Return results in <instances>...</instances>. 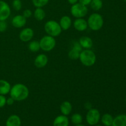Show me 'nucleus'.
<instances>
[{"label": "nucleus", "instance_id": "f257e3e1", "mask_svg": "<svg viewBox=\"0 0 126 126\" xmlns=\"http://www.w3.org/2000/svg\"><path fill=\"white\" fill-rule=\"evenodd\" d=\"M9 94L10 97L15 101L21 102L28 98L30 91L27 86L22 83H17L11 86Z\"/></svg>", "mask_w": 126, "mask_h": 126}, {"label": "nucleus", "instance_id": "f03ea898", "mask_svg": "<svg viewBox=\"0 0 126 126\" xmlns=\"http://www.w3.org/2000/svg\"><path fill=\"white\" fill-rule=\"evenodd\" d=\"M80 62L85 66H92L95 63L97 57L93 50L90 49H82L79 55Z\"/></svg>", "mask_w": 126, "mask_h": 126}, {"label": "nucleus", "instance_id": "7ed1b4c3", "mask_svg": "<svg viewBox=\"0 0 126 126\" xmlns=\"http://www.w3.org/2000/svg\"><path fill=\"white\" fill-rule=\"evenodd\" d=\"M87 22L89 28L95 32L102 29L104 24V20L102 15L96 12L89 16Z\"/></svg>", "mask_w": 126, "mask_h": 126}, {"label": "nucleus", "instance_id": "20e7f679", "mask_svg": "<svg viewBox=\"0 0 126 126\" xmlns=\"http://www.w3.org/2000/svg\"><path fill=\"white\" fill-rule=\"evenodd\" d=\"M44 28V31L47 35L51 36L54 38L59 36L62 32L59 22L53 20H50L46 22Z\"/></svg>", "mask_w": 126, "mask_h": 126}, {"label": "nucleus", "instance_id": "39448f33", "mask_svg": "<svg viewBox=\"0 0 126 126\" xmlns=\"http://www.w3.org/2000/svg\"><path fill=\"white\" fill-rule=\"evenodd\" d=\"M39 42L40 49L44 52L51 51L56 46V40L54 37L49 35L43 36Z\"/></svg>", "mask_w": 126, "mask_h": 126}, {"label": "nucleus", "instance_id": "423d86ee", "mask_svg": "<svg viewBox=\"0 0 126 126\" xmlns=\"http://www.w3.org/2000/svg\"><path fill=\"white\" fill-rule=\"evenodd\" d=\"M70 13L75 18H84L88 13L87 6L81 4L79 2L71 5L70 8Z\"/></svg>", "mask_w": 126, "mask_h": 126}, {"label": "nucleus", "instance_id": "0eeeda50", "mask_svg": "<svg viewBox=\"0 0 126 126\" xmlns=\"http://www.w3.org/2000/svg\"><path fill=\"white\" fill-rule=\"evenodd\" d=\"M101 115L99 111L96 108H91L86 115V120L87 124L90 126H94L97 125L100 121Z\"/></svg>", "mask_w": 126, "mask_h": 126}, {"label": "nucleus", "instance_id": "6e6552de", "mask_svg": "<svg viewBox=\"0 0 126 126\" xmlns=\"http://www.w3.org/2000/svg\"><path fill=\"white\" fill-rule=\"evenodd\" d=\"M11 14V9L8 4L0 0V20H6Z\"/></svg>", "mask_w": 126, "mask_h": 126}, {"label": "nucleus", "instance_id": "1a4fd4ad", "mask_svg": "<svg viewBox=\"0 0 126 126\" xmlns=\"http://www.w3.org/2000/svg\"><path fill=\"white\" fill-rule=\"evenodd\" d=\"M82 49H82V47H81V46L80 45L79 42H75V43H73V47L70 50L68 54V57L70 58L71 60H78V59H79V58L80 53L82 51Z\"/></svg>", "mask_w": 126, "mask_h": 126}, {"label": "nucleus", "instance_id": "9d476101", "mask_svg": "<svg viewBox=\"0 0 126 126\" xmlns=\"http://www.w3.org/2000/svg\"><path fill=\"white\" fill-rule=\"evenodd\" d=\"M34 36V31L31 28H25L19 33V39L22 42H29Z\"/></svg>", "mask_w": 126, "mask_h": 126}, {"label": "nucleus", "instance_id": "9b49d317", "mask_svg": "<svg viewBox=\"0 0 126 126\" xmlns=\"http://www.w3.org/2000/svg\"><path fill=\"white\" fill-rule=\"evenodd\" d=\"M48 57L44 54H40L36 57L34 60V66L38 68H43L48 63Z\"/></svg>", "mask_w": 126, "mask_h": 126}, {"label": "nucleus", "instance_id": "f8f14e48", "mask_svg": "<svg viewBox=\"0 0 126 126\" xmlns=\"http://www.w3.org/2000/svg\"><path fill=\"white\" fill-rule=\"evenodd\" d=\"M11 23L16 28H23L27 23V18L23 15H16L12 18Z\"/></svg>", "mask_w": 126, "mask_h": 126}, {"label": "nucleus", "instance_id": "ddd939ff", "mask_svg": "<svg viewBox=\"0 0 126 126\" xmlns=\"http://www.w3.org/2000/svg\"><path fill=\"white\" fill-rule=\"evenodd\" d=\"M73 27L78 32H84L88 28L87 20L83 18H78L73 22Z\"/></svg>", "mask_w": 126, "mask_h": 126}, {"label": "nucleus", "instance_id": "4468645a", "mask_svg": "<svg viewBox=\"0 0 126 126\" xmlns=\"http://www.w3.org/2000/svg\"><path fill=\"white\" fill-rule=\"evenodd\" d=\"M59 23L62 30L66 31L70 29V27L72 25V20H71V17L69 16H64L61 17Z\"/></svg>", "mask_w": 126, "mask_h": 126}, {"label": "nucleus", "instance_id": "2eb2a0df", "mask_svg": "<svg viewBox=\"0 0 126 126\" xmlns=\"http://www.w3.org/2000/svg\"><path fill=\"white\" fill-rule=\"evenodd\" d=\"M21 119L17 114L9 116L6 121V126H21Z\"/></svg>", "mask_w": 126, "mask_h": 126}, {"label": "nucleus", "instance_id": "dca6fc26", "mask_svg": "<svg viewBox=\"0 0 126 126\" xmlns=\"http://www.w3.org/2000/svg\"><path fill=\"white\" fill-rule=\"evenodd\" d=\"M69 119L66 116L59 115L54 119L53 121V126H68Z\"/></svg>", "mask_w": 126, "mask_h": 126}, {"label": "nucleus", "instance_id": "f3484780", "mask_svg": "<svg viewBox=\"0 0 126 126\" xmlns=\"http://www.w3.org/2000/svg\"><path fill=\"white\" fill-rule=\"evenodd\" d=\"M60 110L62 114L68 116L69 114H71L73 110L72 104L68 101H65L60 105Z\"/></svg>", "mask_w": 126, "mask_h": 126}, {"label": "nucleus", "instance_id": "a211bd4d", "mask_svg": "<svg viewBox=\"0 0 126 126\" xmlns=\"http://www.w3.org/2000/svg\"><path fill=\"white\" fill-rule=\"evenodd\" d=\"M78 42L83 49H90L93 46V41L89 36L81 37Z\"/></svg>", "mask_w": 126, "mask_h": 126}, {"label": "nucleus", "instance_id": "6ab92c4d", "mask_svg": "<svg viewBox=\"0 0 126 126\" xmlns=\"http://www.w3.org/2000/svg\"><path fill=\"white\" fill-rule=\"evenodd\" d=\"M11 86L9 82L4 79H0V95H6L9 94Z\"/></svg>", "mask_w": 126, "mask_h": 126}, {"label": "nucleus", "instance_id": "aec40b11", "mask_svg": "<svg viewBox=\"0 0 126 126\" xmlns=\"http://www.w3.org/2000/svg\"><path fill=\"white\" fill-rule=\"evenodd\" d=\"M111 126H126V114H121L116 116Z\"/></svg>", "mask_w": 126, "mask_h": 126}, {"label": "nucleus", "instance_id": "412c9836", "mask_svg": "<svg viewBox=\"0 0 126 126\" xmlns=\"http://www.w3.org/2000/svg\"><path fill=\"white\" fill-rule=\"evenodd\" d=\"M34 18L38 21H42L45 18L46 12L43 7H36L33 13Z\"/></svg>", "mask_w": 126, "mask_h": 126}, {"label": "nucleus", "instance_id": "4be33fe9", "mask_svg": "<svg viewBox=\"0 0 126 126\" xmlns=\"http://www.w3.org/2000/svg\"><path fill=\"white\" fill-rule=\"evenodd\" d=\"M114 118L112 116L111 114L109 113H105L101 116L100 121L102 124L105 126H111L113 124Z\"/></svg>", "mask_w": 126, "mask_h": 126}, {"label": "nucleus", "instance_id": "5701e85b", "mask_svg": "<svg viewBox=\"0 0 126 126\" xmlns=\"http://www.w3.org/2000/svg\"><path fill=\"white\" fill-rule=\"evenodd\" d=\"M28 47V49L32 52H37L41 49L39 42L36 40H33L30 42Z\"/></svg>", "mask_w": 126, "mask_h": 126}, {"label": "nucleus", "instance_id": "b1692460", "mask_svg": "<svg viewBox=\"0 0 126 126\" xmlns=\"http://www.w3.org/2000/svg\"><path fill=\"white\" fill-rule=\"evenodd\" d=\"M89 5L94 11H98L103 7V1L102 0H92Z\"/></svg>", "mask_w": 126, "mask_h": 126}, {"label": "nucleus", "instance_id": "393cba45", "mask_svg": "<svg viewBox=\"0 0 126 126\" xmlns=\"http://www.w3.org/2000/svg\"><path fill=\"white\" fill-rule=\"evenodd\" d=\"M83 119L82 116L79 113H74L71 116V121L74 125H78V124H82Z\"/></svg>", "mask_w": 126, "mask_h": 126}, {"label": "nucleus", "instance_id": "a878e982", "mask_svg": "<svg viewBox=\"0 0 126 126\" xmlns=\"http://www.w3.org/2000/svg\"><path fill=\"white\" fill-rule=\"evenodd\" d=\"M32 1L35 7H43L47 4L49 0H32Z\"/></svg>", "mask_w": 126, "mask_h": 126}, {"label": "nucleus", "instance_id": "bb28decb", "mask_svg": "<svg viewBox=\"0 0 126 126\" xmlns=\"http://www.w3.org/2000/svg\"><path fill=\"white\" fill-rule=\"evenodd\" d=\"M12 7L16 11H20L22 8V2L21 0H13L12 3Z\"/></svg>", "mask_w": 126, "mask_h": 126}, {"label": "nucleus", "instance_id": "cd10ccee", "mask_svg": "<svg viewBox=\"0 0 126 126\" xmlns=\"http://www.w3.org/2000/svg\"><path fill=\"white\" fill-rule=\"evenodd\" d=\"M7 28V23L6 20H0V32H4Z\"/></svg>", "mask_w": 126, "mask_h": 126}, {"label": "nucleus", "instance_id": "c85d7f7f", "mask_svg": "<svg viewBox=\"0 0 126 126\" xmlns=\"http://www.w3.org/2000/svg\"><path fill=\"white\" fill-rule=\"evenodd\" d=\"M22 15H23V16L27 19V18H30V17H32V15H33V12H32V11H31L30 9H25L24 11H23V14Z\"/></svg>", "mask_w": 126, "mask_h": 126}, {"label": "nucleus", "instance_id": "c756f323", "mask_svg": "<svg viewBox=\"0 0 126 126\" xmlns=\"http://www.w3.org/2000/svg\"><path fill=\"white\" fill-rule=\"evenodd\" d=\"M6 105V97L5 95H0V108H2Z\"/></svg>", "mask_w": 126, "mask_h": 126}, {"label": "nucleus", "instance_id": "7c9ffc66", "mask_svg": "<svg viewBox=\"0 0 126 126\" xmlns=\"http://www.w3.org/2000/svg\"><path fill=\"white\" fill-rule=\"evenodd\" d=\"M92 0H78V2L81 3V4L84 5V6H87L91 4Z\"/></svg>", "mask_w": 126, "mask_h": 126}, {"label": "nucleus", "instance_id": "2f4dec72", "mask_svg": "<svg viewBox=\"0 0 126 126\" xmlns=\"http://www.w3.org/2000/svg\"><path fill=\"white\" fill-rule=\"evenodd\" d=\"M15 102V100L13 99V98H12V97H9V98H6V105H12Z\"/></svg>", "mask_w": 126, "mask_h": 126}, {"label": "nucleus", "instance_id": "473e14b6", "mask_svg": "<svg viewBox=\"0 0 126 126\" xmlns=\"http://www.w3.org/2000/svg\"><path fill=\"white\" fill-rule=\"evenodd\" d=\"M84 107L86 110H89L90 109H91L92 108V104H91L90 102H86L84 105Z\"/></svg>", "mask_w": 126, "mask_h": 126}, {"label": "nucleus", "instance_id": "72a5a7b5", "mask_svg": "<svg viewBox=\"0 0 126 126\" xmlns=\"http://www.w3.org/2000/svg\"><path fill=\"white\" fill-rule=\"evenodd\" d=\"M68 2L71 5H73L75 4L78 2V0H68Z\"/></svg>", "mask_w": 126, "mask_h": 126}, {"label": "nucleus", "instance_id": "f704fd0d", "mask_svg": "<svg viewBox=\"0 0 126 126\" xmlns=\"http://www.w3.org/2000/svg\"><path fill=\"white\" fill-rule=\"evenodd\" d=\"M75 126H86L84 125V124H78V125H75Z\"/></svg>", "mask_w": 126, "mask_h": 126}, {"label": "nucleus", "instance_id": "c9c22d12", "mask_svg": "<svg viewBox=\"0 0 126 126\" xmlns=\"http://www.w3.org/2000/svg\"><path fill=\"white\" fill-rule=\"evenodd\" d=\"M100 126V125H97H97H95V126Z\"/></svg>", "mask_w": 126, "mask_h": 126}, {"label": "nucleus", "instance_id": "e433bc0d", "mask_svg": "<svg viewBox=\"0 0 126 126\" xmlns=\"http://www.w3.org/2000/svg\"><path fill=\"white\" fill-rule=\"evenodd\" d=\"M124 2H126V0H124Z\"/></svg>", "mask_w": 126, "mask_h": 126}, {"label": "nucleus", "instance_id": "4c0bfd02", "mask_svg": "<svg viewBox=\"0 0 126 126\" xmlns=\"http://www.w3.org/2000/svg\"></svg>", "mask_w": 126, "mask_h": 126}]
</instances>
